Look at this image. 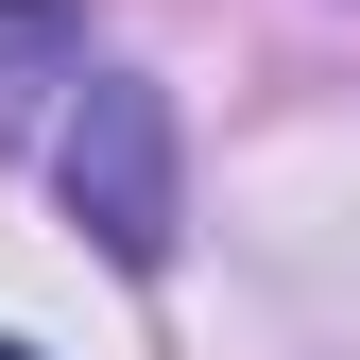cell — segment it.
<instances>
[{"label":"cell","mask_w":360,"mask_h":360,"mask_svg":"<svg viewBox=\"0 0 360 360\" xmlns=\"http://www.w3.org/2000/svg\"><path fill=\"white\" fill-rule=\"evenodd\" d=\"M52 189H69V223L120 257V275H155V257H172L189 189H172V103H155L138 69H86V86H69V120H52Z\"/></svg>","instance_id":"1"},{"label":"cell","mask_w":360,"mask_h":360,"mask_svg":"<svg viewBox=\"0 0 360 360\" xmlns=\"http://www.w3.org/2000/svg\"><path fill=\"white\" fill-rule=\"evenodd\" d=\"M86 86V18L69 0H0V138H34V103Z\"/></svg>","instance_id":"2"},{"label":"cell","mask_w":360,"mask_h":360,"mask_svg":"<svg viewBox=\"0 0 360 360\" xmlns=\"http://www.w3.org/2000/svg\"><path fill=\"white\" fill-rule=\"evenodd\" d=\"M0 360H34V343H0Z\"/></svg>","instance_id":"3"}]
</instances>
